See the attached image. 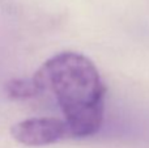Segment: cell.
<instances>
[{
  "label": "cell",
  "mask_w": 149,
  "mask_h": 148,
  "mask_svg": "<svg viewBox=\"0 0 149 148\" xmlns=\"http://www.w3.org/2000/svg\"><path fill=\"white\" fill-rule=\"evenodd\" d=\"M39 93L49 92L58 104L73 138L98 133L103 122L106 89L94 63L74 51H62L34 75Z\"/></svg>",
  "instance_id": "1"
},
{
  "label": "cell",
  "mask_w": 149,
  "mask_h": 148,
  "mask_svg": "<svg viewBox=\"0 0 149 148\" xmlns=\"http://www.w3.org/2000/svg\"><path fill=\"white\" fill-rule=\"evenodd\" d=\"M10 134L17 143L28 147L50 146L72 136L65 121L55 117L24 119L13 126Z\"/></svg>",
  "instance_id": "2"
},
{
  "label": "cell",
  "mask_w": 149,
  "mask_h": 148,
  "mask_svg": "<svg viewBox=\"0 0 149 148\" xmlns=\"http://www.w3.org/2000/svg\"><path fill=\"white\" fill-rule=\"evenodd\" d=\"M5 92L8 93V96L10 98L15 100H30L33 97L39 96V89L37 83L34 81V79H13L9 80L5 85Z\"/></svg>",
  "instance_id": "3"
}]
</instances>
